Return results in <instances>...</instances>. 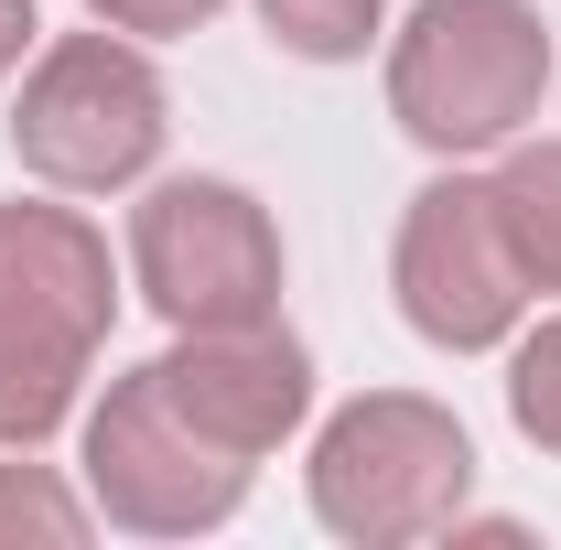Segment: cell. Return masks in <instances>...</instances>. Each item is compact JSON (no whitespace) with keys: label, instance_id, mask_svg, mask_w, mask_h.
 Here are the masks:
<instances>
[{"label":"cell","instance_id":"obj_7","mask_svg":"<svg viewBox=\"0 0 561 550\" xmlns=\"http://www.w3.org/2000/svg\"><path fill=\"white\" fill-rule=\"evenodd\" d=\"M389 291H400V324L443 356H486L529 324V271H518V238L496 216L486 173H432L400 216V260H389Z\"/></svg>","mask_w":561,"mask_h":550},{"label":"cell","instance_id":"obj_11","mask_svg":"<svg viewBox=\"0 0 561 550\" xmlns=\"http://www.w3.org/2000/svg\"><path fill=\"white\" fill-rule=\"evenodd\" d=\"M98 529V507L76 496V485H55L44 465H0V540H55V550H76Z\"/></svg>","mask_w":561,"mask_h":550},{"label":"cell","instance_id":"obj_10","mask_svg":"<svg viewBox=\"0 0 561 550\" xmlns=\"http://www.w3.org/2000/svg\"><path fill=\"white\" fill-rule=\"evenodd\" d=\"M260 33L302 66H356L389 33V0H260Z\"/></svg>","mask_w":561,"mask_h":550},{"label":"cell","instance_id":"obj_1","mask_svg":"<svg viewBox=\"0 0 561 550\" xmlns=\"http://www.w3.org/2000/svg\"><path fill=\"white\" fill-rule=\"evenodd\" d=\"M119 324L108 238L76 206H0V454H44Z\"/></svg>","mask_w":561,"mask_h":550},{"label":"cell","instance_id":"obj_13","mask_svg":"<svg viewBox=\"0 0 561 550\" xmlns=\"http://www.w3.org/2000/svg\"><path fill=\"white\" fill-rule=\"evenodd\" d=\"M227 0H87V22L130 33V44H173V33H206Z\"/></svg>","mask_w":561,"mask_h":550},{"label":"cell","instance_id":"obj_4","mask_svg":"<svg viewBox=\"0 0 561 550\" xmlns=\"http://www.w3.org/2000/svg\"><path fill=\"white\" fill-rule=\"evenodd\" d=\"M173 140V98L130 33H55L33 66H22V98H11V151L44 195H130L151 184Z\"/></svg>","mask_w":561,"mask_h":550},{"label":"cell","instance_id":"obj_9","mask_svg":"<svg viewBox=\"0 0 561 550\" xmlns=\"http://www.w3.org/2000/svg\"><path fill=\"white\" fill-rule=\"evenodd\" d=\"M496 216H507V238H518V271H529V291H561V130H518L507 151H496Z\"/></svg>","mask_w":561,"mask_h":550},{"label":"cell","instance_id":"obj_12","mask_svg":"<svg viewBox=\"0 0 561 550\" xmlns=\"http://www.w3.org/2000/svg\"><path fill=\"white\" fill-rule=\"evenodd\" d=\"M507 421L561 465V313H551V324H529L518 356H507Z\"/></svg>","mask_w":561,"mask_h":550},{"label":"cell","instance_id":"obj_14","mask_svg":"<svg viewBox=\"0 0 561 550\" xmlns=\"http://www.w3.org/2000/svg\"><path fill=\"white\" fill-rule=\"evenodd\" d=\"M44 55V22H33V0H0V76H22Z\"/></svg>","mask_w":561,"mask_h":550},{"label":"cell","instance_id":"obj_3","mask_svg":"<svg viewBox=\"0 0 561 550\" xmlns=\"http://www.w3.org/2000/svg\"><path fill=\"white\" fill-rule=\"evenodd\" d=\"M313 518L335 529L346 550H411V540H443L476 496V443L465 421L421 389H367L313 432Z\"/></svg>","mask_w":561,"mask_h":550},{"label":"cell","instance_id":"obj_5","mask_svg":"<svg viewBox=\"0 0 561 550\" xmlns=\"http://www.w3.org/2000/svg\"><path fill=\"white\" fill-rule=\"evenodd\" d=\"M249 454H227L206 421L162 389V367L108 378V400H87V507L130 540H206L249 507Z\"/></svg>","mask_w":561,"mask_h":550},{"label":"cell","instance_id":"obj_8","mask_svg":"<svg viewBox=\"0 0 561 550\" xmlns=\"http://www.w3.org/2000/svg\"><path fill=\"white\" fill-rule=\"evenodd\" d=\"M151 367H162V389L206 421L227 454H249V465H271L280 443L313 421V356H302V335H280V313H271V324L173 335Z\"/></svg>","mask_w":561,"mask_h":550},{"label":"cell","instance_id":"obj_6","mask_svg":"<svg viewBox=\"0 0 561 550\" xmlns=\"http://www.w3.org/2000/svg\"><path fill=\"white\" fill-rule=\"evenodd\" d=\"M130 280L173 335L271 324L280 313V227L227 173H162L130 206Z\"/></svg>","mask_w":561,"mask_h":550},{"label":"cell","instance_id":"obj_2","mask_svg":"<svg viewBox=\"0 0 561 550\" xmlns=\"http://www.w3.org/2000/svg\"><path fill=\"white\" fill-rule=\"evenodd\" d=\"M551 98V22L529 0H421L389 33V119L432 162H476L540 119Z\"/></svg>","mask_w":561,"mask_h":550}]
</instances>
